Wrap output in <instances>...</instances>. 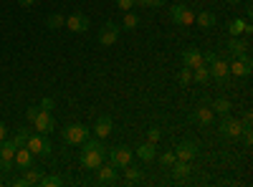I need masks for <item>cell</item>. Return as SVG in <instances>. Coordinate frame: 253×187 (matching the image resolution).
Instances as JSON below:
<instances>
[{
  "label": "cell",
  "instance_id": "cell-1",
  "mask_svg": "<svg viewBox=\"0 0 253 187\" xmlns=\"http://www.w3.org/2000/svg\"><path fill=\"white\" fill-rule=\"evenodd\" d=\"M61 137L66 144H71V147H81V144L91 137V129H86L84 124H69L66 129H61Z\"/></svg>",
  "mask_w": 253,
  "mask_h": 187
},
{
  "label": "cell",
  "instance_id": "cell-2",
  "mask_svg": "<svg viewBox=\"0 0 253 187\" xmlns=\"http://www.w3.org/2000/svg\"><path fill=\"white\" fill-rule=\"evenodd\" d=\"M170 20L177 28H190V26H195V10L182 5V3H177V5L170 8Z\"/></svg>",
  "mask_w": 253,
  "mask_h": 187
},
{
  "label": "cell",
  "instance_id": "cell-3",
  "mask_svg": "<svg viewBox=\"0 0 253 187\" xmlns=\"http://www.w3.org/2000/svg\"><path fill=\"white\" fill-rule=\"evenodd\" d=\"M26 147H28L33 154H41V157H48L51 150H53L48 134H41V132H31V137H28V142H26Z\"/></svg>",
  "mask_w": 253,
  "mask_h": 187
},
{
  "label": "cell",
  "instance_id": "cell-4",
  "mask_svg": "<svg viewBox=\"0 0 253 187\" xmlns=\"http://www.w3.org/2000/svg\"><path fill=\"white\" fill-rule=\"evenodd\" d=\"M228 71H230V76H236V78H248V76H251V71H253V61H251V53L236 56V58L228 64Z\"/></svg>",
  "mask_w": 253,
  "mask_h": 187
},
{
  "label": "cell",
  "instance_id": "cell-5",
  "mask_svg": "<svg viewBox=\"0 0 253 187\" xmlns=\"http://www.w3.org/2000/svg\"><path fill=\"white\" fill-rule=\"evenodd\" d=\"M107 157H109V162L114 164L117 170H124L126 164L134 159V150H129L126 144H119V147H114V150L107 152Z\"/></svg>",
  "mask_w": 253,
  "mask_h": 187
},
{
  "label": "cell",
  "instance_id": "cell-6",
  "mask_svg": "<svg viewBox=\"0 0 253 187\" xmlns=\"http://www.w3.org/2000/svg\"><path fill=\"white\" fill-rule=\"evenodd\" d=\"M218 132L228 139H238L241 132H243V124L236 119V116H230V114H223V119L218 121Z\"/></svg>",
  "mask_w": 253,
  "mask_h": 187
},
{
  "label": "cell",
  "instance_id": "cell-7",
  "mask_svg": "<svg viewBox=\"0 0 253 187\" xmlns=\"http://www.w3.org/2000/svg\"><path fill=\"white\" fill-rule=\"evenodd\" d=\"M119 36H122V26L107 20V23L99 28V43H101V46H114L117 40H119Z\"/></svg>",
  "mask_w": 253,
  "mask_h": 187
},
{
  "label": "cell",
  "instance_id": "cell-8",
  "mask_svg": "<svg viewBox=\"0 0 253 187\" xmlns=\"http://www.w3.org/2000/svg\"><path fill=\"white\" fill-rule=\"evenodd\" d=\"M33 127H36V132H41V134H51V132H56V119H53L51 112L41 109L38 116L33 119Z\"/></svg>",
  "mask_w": 253,
  "mask_h": 187
},
{
  "label": "cell",
  "instance_id": "cell-9",
  "mask_svg": "<svg viewBox=\"0 0 253 187\" xmlns=\"http://www.w3.org/2000/svg\"><path fill=\"white\" fill-rule=\"evenodd\" d=\"M96 172V185H117V167L112 162H101Z\"/></svg>",
  "mask_w": 253,
  "mask_h": 187
},
{
  "label": "cell",
  "instance_id": "cell-10",
  "mask_svg": "<svg viewBox=\"0 0 253 187\" xmlns=\"http://www.w3.org/2000/svg\"><path fill=\"white\" fill-rule=\"evenodd\" d=\"M200 154V147L195 142H180L177 147H175V157L182 159V162H195Z\"/></svg>",
  "mask_w": 253,
  "mask_h": 187
},
{
  "label": "cell",
  "instance_id": "cell-11",
  "mask_svg": "<svg viewBox=\"0 0 253 187\" xmlns=\"http://www.w3.org/2000/svg\"><path fill=\"white\" fill-rule=\"evenodd\" d=\"M89 26H91V20L84 15V13H71L66 18V26H63V28H69L71 33H86Z\"/></svg>",
  "mask_w": 253,
  "mask_h": 187
},
{
  "label": "cell",
  "instance_id": "cell-12",
  "mask_svg": "<svg viewBox=\"0 0 253 187\" xmlns=\"http://www.w3.org/2000/svg\"><path fill=\"white\" fill-rule=\"evenodd\" d=\"M193 121L198 124V127H213L215 124V112L210 109V107H198L195 112H193Z\"/></svg>",
  "mask_w": 253,
  "mask_h": 187
},
{
  "label": "cell",
  "instance_id": "cell-13",
  "mask_svg": "<svg viewBox=\"0 0 253 187\" xmlns=\"http://www.w3.org/2000/svg\"><path fill=\"white\" fill-rule=\"evenodd\" d=\"M208 69H210V78L220 81V84H223V81L230 76V71H228V61H223L220 56H218L215 61H210V64H208Z\"/></svg>",
  "mask_w": 253,
  "mask_h": 187
},
{
  "label": "cell",
  "instance_id": "cell-14",
  "mask_svg": "<svg viewBox=\"0 0 253 187\" xmlns=\"http://www.w3.org/2000/svg\"><path fill=\"white\" fill-rule=\"evenodd\" d=\"M112 129H114L112 116H107V114L96 116V121H94V137H99V139H107V137L112 134Z\"/></svg>",
  "mask_w": 253,
  "mask_h": 187
},
{
  "label": "cell",
  "instance_id": "cell-15",
  "mask_svg": "<svg viewBox=\"0 0 253 187\" xmlns=\"http://www.w3.org/2000/svg\"><path fill=\"white\" fill-rule=\"evenodd\" d=\"M251 51V40L248 38H241V36H236V38H230L228 40V53L230 56H243V53H248Z\"/></svg>",
  "mask_w": 253,
  "mask_h": 187
},
{
  "label": "cell",
  "instance_id": "cell-16",
  "mask_svg": "<svg viewBox=\"0 0 253 187\" xmlns=\"http://www.w3.org/2000/svg\"><path fill=\"white\" fill-rule=\"evenodd\" d=\"M251 31H253V26L248 23V20H243V18H233L228 23V33H230V38H236V36H251Z\"/></svg>",
  "mask_w": 253,
  "mask_h": 187
},
{
  "label": "cell",
  "instance_id": "cell-17",
  "mask_svg": "<svg viewBox=\"0 0 253 187\" xmlns=\"http://www.w3.org/2000/svg\"><path fill=\"white\" fill-rule=\"evenodd\" d=\"M13 162H15V167H18V170L33 167V152H31L28 147H18V150H15V157H13Z\"/></svg>",
  "mask_w": 253,
  "mask_h": 187
},
{
  "label": "cell",
  "instance_id": "cell-18",
  "mask_svg": "<svg viewBox=\"0 0 253 187\" xmlns=\"http://www.w3.org/2000/svg\"><path fill=\"white\" fill-rule=\"evenodd\" d=\"M182 66H187V69L203 66V53H200L198 48H185V51H182Z\"/></svg>",
  "mask_w": 253,
  "mask_h": 187
},
{
  "label": "cell",
  "instance_id": "cell-19",
  "mask_svg": "<svg viewBox=\"0 0 253 187\" xmlns=\"http://www.w3.org/2000/svg\"><path fill=\"white\" fill-rule=\"evenodd\" d=\"M195 23H198V28L208 31V28H215L218 18H215V13H210V10H200V13H195Z\"/></svg>",
  "mask_w": 253,
  "mask_h": 187
},
{
  "label": "cell",
  "instance_id": "cell-20",
  "mask_svg": "<svg viewBox=\"0 0 253 187\" xmlns=\"http://www.w3.org/2000/svg\"><path fill=\"white\" fill-rule=\"evenodd\" d=\"M170 170H172V177H175V180H185L190 172H193V162H182V159H175Z\"/></svg>",
  "mask_w": 253,
  "mask_h": 187
},
{
  "label": "cell",
  "instance_id": "cell-21",
  "mask_svg": "<svg viewBox=\"0 0 253 187\" xmlns=\"http://www.w3.org/2000/svg\"><path fill=\"white\" fill-rule=\"evenodd\" d=\"M15 142L13 139H0V159H3V162H13V157H15Z\"/></svg>",
  "mask_w": 253,
  "mask_h": 187
},
{
  "label": "cell",
  "instance_id": "cell-22",
  "mask_svg": "<svg viewBox=\"0 0 253 187\" xmlns=\"http://www.w3.org/2000/svg\"><path fill=\"white\" fill-rule=\"evenodd\" d=\"M137 157H139L142 162H152V159L157 157L155 144H152V142H144V144H139V147H137Z\"/></svg>",
  "mask_w": 253,
  "mask_h": 187
},
{
  "label": "cell",
  "instance_id": "cell-23",
  "mask_svg": "<svg viewBox=\"0 0 253 187\" xmlns=\"http://www.w3.org/2000/svg\"><path fill=\"white\" fill-rule=\"evenodd\" d=\"M139 28V15H134L132 10L124 13V20H122V31H137Z\"/></svg>",
  "mask_w": 253,
  "mask_h": 187
},
{
  "label": "cell",
  "instance_id": "cell-24",
  "mask_svg": "<svg viewBox=\"0 0 253 187\" xmlns=\"http://www.w3.org/2000/svg\"><path fill=\"white\" fill-rule=\"evenodd\" d=\"M41 177H43V172H41V170L26 167V170H23V177H20V180H23V185H38Z\"/></svg>",
  "mask_w": 253,
  "mask_h": 187
},
{
  "label": "cell",
  "instance_id": "cell-25",
  "mask_svg": "<svg viewBox=\"0 0 253 187\" xmlns=\"http://www.w3.org/2000/svg\"><path fill=\"white\" fill-rule=\"evenodd\" d=\"M210 109H213L215 114H220V116H223V114H230V109H233V107H230V101H228V99H223V96H220V99H215L213 104H210Z\"/></svg>",
  "mask_w": 253,
  "mask_h": 187
},
{
  "label": "cell",
  "instance_id": "cell-26",
  "mask_svg": "<svg viewBox=\"0 0 253 187\" xmlns=\"http://www.w3.org/2000/svg\"><path fill=\"white\" fill-rule=\"evenodd\" d=\"M193 81H195V84H208V81H210V69L205 64L193 69Z\"/></svg>",
  "mask_w": 253,
  "mask_h": 187
},
{
  "label": "cell",
  "instance_id": "cell-27",
  "mask_svg": "<svg viewBox=\"0 0 253 187\" xmlns=\"http://www.w3.org/2000/svg\"><path fill=\"white\" fill-rule=\"evenodd\" d=\"M46 26H48L51 31H58V28L66 26V18H63L61 13H51V15L46 18Z\"/></svg>",
  "mask_w": 253,
  "mask_h": 187
},
{
  "label": "cell",
  "instance_id": "cell-28",
  "mask_svg": "<svg viewBox=\"0 0 253 187\" xmlns=\"http://www.w3.org/2000/svg\"><path fill=\"white\" fill-rule=\"evenodd\" d=\"M124 177H126V182H139V180H142V170H137L134 164L129 162V164L124 167Z\"/></svg>",
  "mask_w": 253,
  "mask_h": 187
},
{
  "label": "cell",
  "instance_id": "cell-29",
  "mask_svg": "<svg viewBox=\"0 0 253 187\" xmlns=\"http://www.w3.org/2000/svg\"><path fill=\"white\" fill-rule=\"evenodd\" d=\"M177 81H180V86H187V84H193V69H182L180 74H177Z\"/></svg>",
  "mask_w": 253,
  "mask_h": 187
},
{
  "label": "cell",
  "instance_id": "cell-30",
  "mask_svg": "<svg viewBox=\"0 0 253 187\" xmlns=\"http://www.w3.org/2000/svg\"><path fill=\"white\" fill-rule=\"evenodd\" d=\"M61 182H63V180H61L58 175H48V177H41L38 185H41V187H58Z\"/></svg>",
  "mask_w": 253,
  "mask_h": 187
},
{
  "label": "cell",
  "instance_id": "cell-31",
  "mask_svg": "<svg viewBox=\"0 0 253 187\" xmlns=\"http://www.w3.org/2000/svg\"><path fill=\"white\" fill-rule=\"evenodd\" d=\"M28 137H31V129H20L15 137H13V142H15V147H26V142H28Z\"/></svg>",
  "mask_w": 253,
  "mask_h": 187
},
{
  "label": "cell",
  "instance_id": "cell-32",
  "mask_svg": "<svg viewBox=\"0 0 253 187\" xmlns=\"http://www.w3.org/2000/svg\"><path fill=\"white\" fill-rule=\"evenodd\" d=\"M177 157H175V152H165V154H160V164L162 167H172V162H175Z\"/></svg>",
  "mask_w": 253,
  "mask_h": 187
},
{
  "label": "cell",
  "instance_id": "cell-33",
  "mask_svg": "<svg viewBox=\"0 0 253 187\" xmlns=\"http://www.w3.org/2000/svg\"><path fill=\"white\" fill-rule=\"evenodd\" d=\"M162 139V132L157 129V127H152V129H147V142H152V144H157Z\"/></svg>",
  "mask_w": 253,
  "mask_h": 187
},
{
  "label": "cell",
  "instance_id": "cell-34",
  "mask_svg": "<svg viewBox=\"0 0 253 187\" xmlns=\"http://www.w3.org/2000/svg\"><path fill=\"white\" fill-rule=\"evenodd\" d=\"M117 8L126 13V10H132V8H134V0H117Z\"/></svg>",
  "mask_w": 253,
  "mask_h": 187
},
{
  "label": "cell",
  "instance_id": "cell-35",
  "mask_svg": "<svg viewBox=\"0 0 253 187\" xmlns=\"http://www.w3.org/2000/svg\"><path fill=\"white\" fill-rule=\"evenodd\" d=\"M38 112H41V107H28V112H26V116H28V121H33V119L38 116Z\"/></svg>",
  "mask_w": 253,
  "mask_h": 187
},
{
  "label": "cell",
  "instance_id": "cell-36",
  "mask_svg": "<svg viewBox=\"0 0 253 187\" xmlns=\"http://www.w3.org/2000/svg\"><path fill=\"white\" fill-rule=\"evenodd\" d=\"M41 109H46V112H51V109H53V99H48V96H46L43 101H41Z\"/></svg>",
  "mask_w": 253,
  "mask_h": 187
},
{
  "label": "cell",
  "instance_id": "cell-37",
  "mask_svg": "<svg viewBox=\"0 0 253 187\" xmlns=\"http://www.w3.org/2000/svg\"><path fill=\"white\" fill-rule=\"evenodd\" d=\"M165 0H147V8H162Z\"/></svg>",
  "mask_w": 253,
  "mask_h": 187
},
{
  "label": "cell",
  "instance_id": "cell-38",
  "mask_svg": "<svg viewBox=\"0 0 253 187\" xmlns=\"http://www.w3.org/2000/svg\"><path fill=\"white\" fill-rule=\"evenodd\" d=\"M8 137V127H5V121H0V139H5Z\"/></svg>",
  "mask_w": 253,
  "mask_h": 187
},
{
  "label": "cell",
  "instance_id": "cell-39",
  "mask_svg": "<svg viewBox=\"0 0 253 187\" xmlns=\"http://www.w3.org/2000/svg\"><path fill=\"white\" fill-rule=\"evenodd\" d=\"M18 3L23 5V8H31V5H36V0H18Z\"/></svg>",
  "mask_w": 253,
  "mask_h": 187
},
{
  "label": "cell",
  "instance_id": "cell-40",
  "mask_svg": "<svg viewBox=\"0 0 253 187\" xmlns=\"http://www.w3.org/2000/svg\"><path fill=\"white\" fill-rule=\"evenodd\" d=\"M134 5H139V8H147V0H134Z\"/></svg>",
  "mask_w": 253,
  "mask_h": 187
},
{
  "label": "cell",
  "instance_id": "cell-41",
  "mask_svg": "<svg viewBox=\"0 0 253 187\" xmlns=\"http://www.w3.org/2000/svg\"><path fill=\"white\" fill-rule=\"evenodd\" d=\"M228 3H230V5H238V3H243V0H228Z\"/></svg>",
  "mask_w": 253,
  "mask_h": 187
},
{
  "label": "cell",
  "instance_id": "cell-42",
  "mask_svg": "<svg viewBox=\"0 0 253 187\" xmlns=\"http://www.w3.org/2000/svg\"><path fill=\"white\" fill-rule=\"evenodd\" d=\"M0 172H3V159H0Z\"/></svg>",
  "mask_w": 253,
  "mask_h": 187
}]
</instances>
